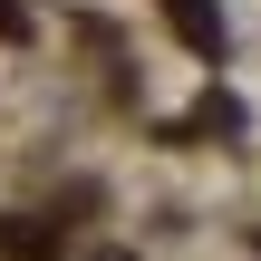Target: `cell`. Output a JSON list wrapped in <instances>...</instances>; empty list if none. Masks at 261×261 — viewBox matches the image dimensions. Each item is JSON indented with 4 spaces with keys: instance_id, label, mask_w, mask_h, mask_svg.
Here are the masks:
<instances>
[{
    "instance_id": "7a4b0ae2",
    "label": "cell",
    "mask_w": 261,
    "mask_h": 261,
    "mask_svg": "<svg viewBox=\"0 0 261 261\" xmlns=\"http://www.w3.org/2000/svg\"><path fill=\"white\" fill-rule=\"evenodd\" d=\"M0 261H58V232H48V223H19V213H10V223H0Z\"/></svg>"
},
{
    "instance_id": "3957f363",
    "label": "cell",
    "mask_w": 261,
    "mask_h": 261,
    "mask_svg": "<svg viewBox=\"0 0 261 261\" xmlns=\"http://www.w3.org/2000/svg\"><path fill=\"white\" fill-rule=\"evenodd\" d=\"M0 39H29V10L19 0H0Z\"/></svg>"
},
{
    "instance_id": "6da1fadb",
    "label": "cell",
    "mask_w": 261,
    "mask_h": 261,
    "mask_svg": "<svg viewBox=\"0 0 261 261\" xmlns=\"http://www.w3.org/2000/svg\"><path fill=\"white\" fill-rule=\"evenodd\" d=\"M174 10V39L194 48V58H223V19H213V0H165Z\"/></svg>"
}]
</instances>
